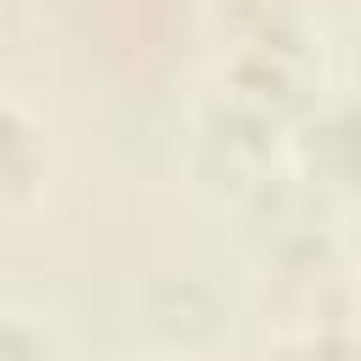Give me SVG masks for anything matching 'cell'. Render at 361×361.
Instances as JSON below:
<instances>
[{"mask_svg":"<svg viewBox=\"0 0 361 361\" xmlns=\"http://www.w3.org/2000/svg\"><path fill=\"white\" fill-rule=\"evenodd\" d=\"M0 361H62V355H56V344H51L45 327H34L23 310H11L6 333H0Z\"/></svg>","mask_w":361,"mask_h":361,"instance_id":"obj_7","label":"cell"},{"mask_svg":"<svg viewBox=\"0 0 361 361\" xmlns=\"http://www.w3.org/2000/svg\"><path fill=\"white\" fill-rule=\"evenodd\" d=\"M293 158L322 197H361V96L316 102L299 118Z\"/></svg>","mask_w":361,"mask_h":361,"instance_id":"obj_3","label":"cell"},{"mask_svg":"<svg viewBox=\"0 0 361 361\" xmlns=\"http://www.w3.org/2000/svg\"><path fill=\"white\" fill-rule=\"evenodd\" d=\"M316 90H322V62L305 45V34H271V39L237 45L220 102L265 130H282L316 107Z\"/></svg>","mask_w":361,"mask_h":361,"instance_id":"obj_1","label":"cell"},{"mask_svg":"<svg viewBox=\"0 0 361 361\" xmlns=\"http://www.w3.org/2000/svg\"><path fill=\"white\" fill-rule=\"evenodd\" d=\"M265 271H271V310L293 327V338L344 327L355 288H350V276H344V265H338V254H333L327 237L271 254Z\"/></svg>","mask_w":361,"mask_h":361,"instance_id":"obj_2","label":"cell"},{"mask_svg":"<svg viewBox=\"0 0 361 361\" xmlns=\"http://www.w3.org/2000/svg\"><path fill=\"white\" fill-rule=\"evenodd\" d=\"M276 361H361V333L333 327V333H310L276 350Z\"/></svg>","mask_w":361,"mask_h":361,"instance_id":"obj_6","label":"cell"},{"mask_svg":"<svg viewBox=\"0 0 361 361\" xmlns=\"http://www.w3.org/2000/svg\"><path fill=\"white\" fill-rule=\"evenodd\" d=\"M45 175V152H39V135L23 113V102H6V197L23 203L34 192V180Z\"/></svg>","mask_w":361,"mask_h":361,"instance_id":"obj_4","label":"cell"},{"mask_svg":"<svg viewBox=\"0 0 361 361\" xmlns=\"http://www.w3.org/2000/svg\"><path fill=\"white\" fill-rule=\"evenodd\" d=\"M220 23H226L231 45H254V39H271V34H299L293 0H220Z\"/></svg>","mask_w":361,"mask_h":361,"instance_id":"obj_5","label":"cell"}]
</instances>
